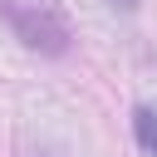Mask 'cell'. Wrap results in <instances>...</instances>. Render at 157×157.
I'll return each instance as SVG.
<instances>
[{
	"instance_id": "6da1fadb",
	"label": "cell",
	"mask_w": 157,
	"mask_h": 157,
	"mask_svg": "<svg viewBox=\"0 0 157 157\" xmlns=\"http://www.w3.org/2000/svg\"><path fill=\"white\" fill-rule=\"evenodd\" d=\"M137 137H142L147 152H157V113L152 108H137Z\"/></svg>"
},
{
	"instance_id": "7a4b0ae2",
	"label": "cell",
	"mask_w": 157,
	"mask_h": 157,
	"mask_svg": "<svg viewBox=\"0 0 157 157\" xmlns=\"http://www.w3.org/2000/svg\"><path fill=\"white\" fill-rule=\"evenodd\" d=\"M113 5H137V0H113Z\"/></svg>"
}]
</instances>
